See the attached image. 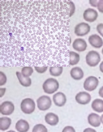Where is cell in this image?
Masks as SVG:
<instances>
[{"instance_id":"cell-1","label":"cell","mask_w":103,"mask_h":132,"mask_svg":"<svg viewBox=\"0 0 103 132\" xmlns=\"http://www.w3.org/2000/svg\"><path fill=\"white\" fill-rule=\"evenodd\" d=\"M59 86V84L56 79H53V78H49L46 79L43 83L42 88L45 93L52 94L56 92L58 90Z\"/></svg>"},{"instance_id":"cell-21","label":"cell","mask_w":103,"mask_h":132,"mask_svg":"<svg viewBox=\"0 0 103 132\" xmlns=\"http://www.w3.org/2000/svg\"><path fill=\"white\" fill-rule=\"evenodd\" d=\"M63 72V67L61 66H52L50 68V73L54 77H58L61 75Z\"/></svg>"},{"instance_id":"cell-10","label":"cell","mask_w":103,"mask_h":132,"mask_svg":"<svg viewBox=\"0 0 103 132\" xmlns=\"http://www.w3.org/2000/svg\"><path fill=\"white\" fill-rule=\"evenodd\" d=\"M53 101L57 107H63L66 103L67 98L63 93L57 92L53 96Z\"/></svg>"},{"instance_id":"cell-13","label":"cell","mask_w":103,"mask_h":132,"mask_svg":"<svg viewBox=\"0 0 103 132\" xmlns=\"http://www.w3.org/2000/svg\"><path fill=\"white\" fill-rule=\"evenodd\" d=\"M88 120L89 124L93 127L100 126V123H101L100 116L96 113H91L90 114H89L88 117Z\"/></svg>"},{"instance_id":"cell-11","label":"cell","mask_w":103,"mask_h":132,"mask_svg":"<svg viewBox=\"0 0 103 132\" xmlns=\"http://www.w3.org/2000/svg\"><path fill=\"white\" fill-rule=\"evenodd\" d=\"M73 48L78 52H84L87 48V43L83 39L78 38L74 40L73 44Z\"/></svg>"},{"instance_id":"cell-24","label":"cell","mask_w":103,"mask_h":132,"mask_svg":"<svg viewBox=\"0 0 103 132\" xmlns=\"http://www.w3.org/2000/svg\"><path fill=\"white\" fill-rule=\"evenodd\" d=\"M7 82V77L3 72H0V85H4Z\"/></svg>"},{"instance_id":"cell-16","label":"cell","mask_w":103,"mask_h":132,"mask_svg":"<svg viewBox=\"0 0 103 132\" xmlns=\"http://www.w3.org/2000/svg\"><path fill=\"white\" fill-rule=\"evenodd\" d=\"M71 76L74 80H80L82 78L84 77V71H82L79 67H76V68H73V69L71 70Z\"/></svg>"},{"instance_id":"cell-6","label":"cell","mask_w":103,"mask_h":132,"mask_svg":"<svg viewBox=\"0 0 103 132\" xmlns=\"http://www.w3.org/2000/svg\"><path fill=\"white\" fill-rule=\"evenodd\" d=\"M91 27L88 24L85 22H81L77 24L74 28V33L77 36H84L89 34Z\"/></svg>"},{"instance_id":"cell-4","label":"cell","mask_w":103,"mask_h":132,"mask_svg":"<svg viewBox=\"0 0 103 132\" xmlns=\"http://www.w3.org/2000/svg\"><path fill=\"white\" fill-rule=\"evenodd\" d=\"M38 109L40 111H46L49 109L52 105V100L50 97L47 96H40L37 100Z\"/></svg>"},{"instance_id":"cell-14","label":"cell","mask_w":103,"mask_h":132,"mask_svg":"<svg viewBox=\"0 0 103 132\" xmlns=\"http://www.w3.org/2000/svg\"><path fill=\"white\" fill-rule=\"evenodd\" d=\"M45 121L50 126H56L58 124L59 117L57 114L53 112H49L45 116Z\"/></svg>"},{"instance_id":"cell-25","label":"cell","mask_w":103,"mask_h":132,"mask_svg":"<svg viewBox=\"0 0 103 132\" xmlns=\"http://www.w3.org/2000/svg\"><path fill=\"white\" fill-rule=\"evenodd\" d=\"M35 69L39 73H44L46 71V70H47L48 69V67L46 65L42 66V67H38V66H35Z\"/></svg>"},{"instance_id":"cell-12","label":"cell","mask_w":103,"mask_h":132,"mask_svg":"<svg viewBox=\"0 0 103 132\" xmlns=\"http://www.w3.org/2000/svg\"><path fill=\"white\" fill-rule=\"evenodd\" d=\"M88 41L92 46H93L96 48H100L103 45V41L101 37L96 34L91 35L88 39Z\"/></svg>"},{"instance_id":"cell-29","label":"cell","mask_w":103,"mask_h":132,"mask_svg":"<svg viewBox=\"0 0 103 132\" xmlns=\"http://www.w3.org/2000/svg\"><path fill=\"white\" fill-rule=\"evenodd\" d=\"M98 2H99V1H96V0H95V1H89V3H90V4L93 7H97Z\"/></svg>"},{"instance_id":"cell-17","label":"cell","mask_w":103,"mask_h":132,"mask_svg":"<svg viewBox=\"0 0 103 132\" xmlns=\"http://www.w3.org/2000/svg\"><path fill=\"white\" fill-rule=\"evenodd\" d=\"M17 77H18V80H19V82L20 83L22 86H24V87H28V86H30L31 84V79L29 77H25L24 76H23L21 73L17 71L16 73Z\"/></svg>"},{"instance_id":"cell-5","label":"cell","mask_w":103,"mask_h":132,"mask_svg":"<svg viewBox=\"0 0 103 132\" xmlns=\"http://www.w3.org/2000/svg\"><path fill=\"white\" fill-rule=\"evenodd\" d=\"M99 85V80L93 76L88 77L84 83V88L85 90L89 92L93 91Z\"/></svg>"},{"instance_id":"cell-2","label":"cell","mask_w":103,"mask_h":132,"mask_svg":"<svg viewBox=\"0 0 103 132\" xmlns=\"http://www.w3.org/2000/svg\"><path fill=\"white\" fill-rule=\"evenodd\" d=\"M20 107L24 113L27 114H31L35 109V101L31 98L24 99L21 102Z\"/></svg>"},{"instance_id":"cell-20","label":"cell","mask_w":103,"mask_h":132,"mask_svg":"<svg viewBox=\"0 0 103 132\" xmlns=\"http://www.w3.org/2000/svg\"><path fill=\"white\" fill-rule=\"evenodd\" d=\"M69 63L71 65H74L77 64L80 61V55L75 52H69Z\"/></svg>"},{"instance_id":"cell-36","label":"cell","mask_w":103,"mask_h":132,"mask_svg":"<svg viewBox=\"0 0 103 132\" xmlns=\"http://www.w3.org/2000/svg\"><path fill=\"white\" fill-rule=\"evenodd\" d=\"M102 54H103V48H102Z\"/></svg>"},{"instance_id":"cell-31","label":"cell","mask_w":103,"mask_h":132,"mask_svg":"<svg viewBox=\"0 0 103 132\" xmlns=\"http://www.w3.org/2000/svg\"><path fill=\"white\" fill-rule=\"evenodd\" d=\"M99 96H100L102 98H103V86H102V87L100 88V90H99Z\"/></svg>"},{"instance_id":"cell-26","label":"cell","mask_w":103,"mask_h":132,"mask_svg":"<svg viewBox=\"0 0 103 132\" xmlns=\"http://www.w3.org/2000/svg\"><path fill=\"white\" fill-rule=\"evenodd\" d=\"M97 30L102 37H103V24H99L97 26Z\"/></svg>"},{"instance_id":"cell-18","label":"cell","mask_w":103,"mask_h":132,"mask_svg":"<svg viewBox=\"0 0 103 132\" xmlns=\"http://www.w3.org/2000/svg\"><path fill=\"white\" fill-rule=\"evenodd\" d=\"M11 119L8 117L0 118V129L2 131H5L8 129L11 124Z\"/></svg>"},{"instance_id":"cell-34","label":"cell","mask_w":103,"mask_h":132,"mask_svg":"<svg viewBox=\"0 0 103 132\" xmlns=\"http://www.w3.org/2000/svg\"><path fill=\"white\" fill-rule=\"evenodd\" d=\"M100 120H101V122H102V124H103V114H102L101 117H100Z\"/></svg>"},{"instance_id":"cell-19","label":"cell","mask_w":103,"mask_h":132,"mask_svg":"<svg viewBox=\"0 0 103 132\" xmlns=\"http://www.w3.org/2000/svg\"><path fill=\"white\" fill-rule=\"evenodd\" d=\"M92 109L97 112H103V100L100 99H96L92 102Z\"/></svg>"},{"instance_id":"cell-3","label":"cell","mask_w":103,"mask_h":132,"mask_svg":"<svg viewBox=\"0 0 103 132\" xmlns=\"http://www.w3.org/2000/svg\"><path fill=\"white\" fill-rule=\"evenodd\" d=\"M87 64L90 67H95L100 61V56L99 52L95 51H89L85 56Z\"/></svg>"},{"instance_id":"cell-23","label":"cell","mask_w":103,"mask_h":132,"mask_svg":"<svg viewBox=\"0 0 103 132\" xmlns=\"http://www.w3.org/2000/svg\"><path fill=\"white\" fill-rule=\"evenodd\" d=\"M32 132H48V129L42 124H37L33 128Z\"/></svg>"},{"instance_id":"cell-15","label":"cell","mask_w":103,"mask_h":132,"mask_svg":"<svg viewBox=\"0 0 103 132\" xmlns=\"http://www.w3.org/2000/svg\"><path fill=\"white\" fill-rule=\"evenodd\" d=\"M15 128L19 132H28L29 129V124L26 120L21 119L16 122Z\"/></svg>"},{"instance_id":"cell-28","label":"cell","mask_w":103,"mask_h":132,"mask_svg":"<svg viewBox=\"0 0 103 132\" xmlns=\"http://www.w3.org/2000/svg\"><path fill=\"white\" fill-rule=\"evenodd\" d=\"M62 132H76L75 129L72 126H66L63 128Z\"/></svg>"},{"instance_id":"cell-22","label":"cell","mask_w":103,"mask_h":132,"mask_svg":"<svg viewBox=\"0 0 103 132\" xmlns=\"http://www.w3.org/2000/svg\"><path fill=\"white\" fill-rule=\"evenodd\" d=\"M33 73V69L31 67H24L22 69L21 73L25 77H29Z\"/></svg>"},{"instance_id":"cell-33","label":"cell","mask_w":103,"mask_h":132,"mask_svg":"<svg viewBox=\"0 0 103 132\" xmlns=\"http://www.w3.org/2000/svg\"><path fill=\"white\" fill-rule=\"evenodd\" d=\"M2 88H1V97H2V96H3V95H4V94H3V93H4V92L5 91V88H4V90H3V91H2Z\"/></svg>"},{"instance_id":"cell-7","label":"cell","mask_w":103,"mask_h":132,"mask_svg":"<svg viewBox=\"0 0 103 132\" xmlns=\"http://www.w3.org/2000/svg\"><path fill=\"white\" fill-rule=\"evenodd\" d=\"M14 111V105L11 101H6L0 105V112L3 115H10Z\"/></svg>"},{"instance_id":"cell-32","label":"cell","mask_w":103,"mask_h":132,"mask_svg":"<svg viewBox=\"0 0 103 132\" xmlns=\"http://www.w3.org/2000/svg\"><path fill=\"white\" fill-rule=\"evenodd\" d=\"M99 68H100V71L103 73V62H102L100 63V66H99Z\"/></svg>"},{"instance_id":"cell-35","label":"cell","mask_w":103,"mask_h":132,"mask_svg":"<svg viewBox=\"0 0 103 132\" xmlns=\"http://www.w3.org/2000/svg\"><path fill=\"white\" fill-rule=\"evenodd\" d=\"M7 132H16V131H13V130H10V131H8Z\"/></svg>"},{"instance_id":"cell-8","label":"cell","mask_w":103,"mask_h":132,"mask_svg":"<svg viewBox=\"0 0 103 132\" xmlns=\"http://www.w3.org/2000/svg\"><path fill=\"white\" fill-rule=\"evenodd\" d=\"M75 100L76 102L81 105L88 104L91 101V97L89 94L85 92H81L76 94L75 97Z\"/></svg>"},{"instance_id":"cell-9","label":"cell","mask_w":103,"mask_h":132,"mask_svg":"<svg viewBox=\"0 0 103 132\" xmlns=\"http://www.w3.org/2000/svg\"><path fill=\"white\" fill-rule=\"evenodd\" d=\"M98 17V13L96 10L93 9H88L84 13V20L89 22H93L97 20Z\"/></svg>"},{"instance_id":"cell-27","label":"cell","mask_w":103,"mask_h":132,"mask_svg":"<svg viewBox=\"0 0 103 132\" xmlns=\"http://www.w3.org/2000/svg\"><path fill=\"white\" fill-rule=\"evenodd\" d=\"M97 9L100 13H103V0H99L98 2Z\"/></svg>"},{"instance_id":"cell-30","label":"cell","mask_w":103,"mask_h":132,"mask_svg":"<svg viewBox=\"0 0 103 132\" xmlns=\"http://www.w3.org/2000/svg\"><path fill=\"white\" fill-rule=\"evenodd\" d=\"M83 132H97L96 130H95L94 129H92V128H86L85 129H84Z\"/></svg>"}]
</instances>
